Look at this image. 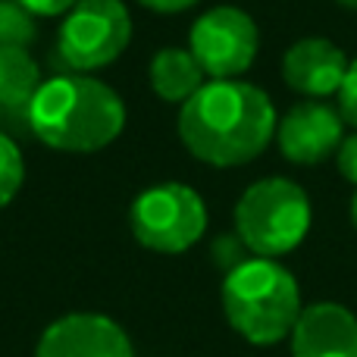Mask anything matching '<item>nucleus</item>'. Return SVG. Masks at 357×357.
<instances>
[{
    "label": "nucleus",
    "mask_w": 357,
    "mask_h": 357,
    "mask_svg": "<svg viewBox=\"0 0 357 357\" xmlns=\"http://www.w3.org/2000/svg\"><path fill=\"white\" fill-rule=\"evenodd\" d=\"M270 94L241 79H210L178 110V138L210 167H245L276 138Z\"/></svg>",
    "instance_id": "f257e3e1"
},
{
    "label": "nucleus",
    "mask_w": 357,
    "mask_h": 357,
    "mask_svg": "<svg viewBox=\"0 0 357 357\" xmlns=\"http://www.w3.org/2000/svg\"><path fill=\"white\" fill-rule=\"evenodd\" d=\"M126 129V104L107 82L85 73L44 79L29 104V132L60 154H94Z\"/></svg>",
    "instance_id": "f03ea898"
},
{
    "label": "nucleus",
    "mask_w": 357,
    "mask_h": 357,
    "mask_svg": "<svg viewBox=\"0 0 357 357\" xmlns=\"http://www.w3.org/2000/svg\"><path fill=\"white\" fill-rule=\"evenodd\" d=\"M222 310L241 339L251 345H276L289 339L301 317V289L282 264L270 257H248L226 273Z\"/></svg>",
    "instance_id": "7ed1b4c3"
},
{
    "label": "nucleus",
    "mask_w": 357,
    "mask_h": 357,
    "mask_svg": "<svg viewBox=\"0 0 357 357\" xmlns=\"http://www.w3.org/2000/svg\"><path fill=\"white\" fill-rule=\"evenodd\" d=\"M310 229V197L298 182L270 176L248 185L235 204V235L254 257L295 251Z\"/></svg>",
    "instance_id": "20e7f679"
},
{
    "label": "nucleus",
    "mask_w": 357,
    "mask_h": 357,
    "mask_svg": "<svg viewBox=\"0 0 357 357\" xmlns=\"http://www.w3.org/2000/svg\"><path fill=\"white\" fill-rule=\"evenodd\" d=\"M132 41V16L123 0H79L56 31V56L66 73L110 66Z\"/></svg>",
    "instance_id": "39448f33"
},
{
    "label": "nucleus",
    "mask_w": 357,
    "mask_h": 357,
    "mask_svg": "<svg viewBox=\"0 0 357 357\" xmlns=\"http://www.w3.org/2000/svg\"><path fill=\"white\" fill-rule=\"evenodd\" d=\"M129 226L138 245L157 254H182L207 229V207L195 188L182 182H163L144 188L132 201Z\"/></svg>",
    "instance_id": "423d86ee"
},
{
    "label": "nucleus",
    "mask_w": 357,
    "mask_h": 357,
    "mask_svg": "<svg viewBox=\"0 0 357 357\" xmlns=\"http://www.w3.org/2000/svg\"><path fill=\"white\" fill-rule=\"evenodd\" d=\"M257 47V25L238 6H213L188 31V50L210 79H238L251 69Z\"/></svg>",
    "instance_id": "0eeeda50"
},
{
    "label": "nucleus",
    "mask_w": 357,
    "mask_h": 357,
    "mask_svg": "<svg viewBox=\"0 0 357 357\" xmlns=\"http://www.w3.org/2000/svg\"><path fill=\"white\" fill-rule=\"evenodd\" d=\"M345 142V119L326 100H301L276 123V144L298 167L323 163Z\"/></svg>",
    "instance_id": "6e6552de"
},
{
    "label": "nucleus",
    "mask_w": 357,
    "mask_h": 357,
    "mask_svg": "<svg viewBox=\"0 0 357 357\" xmlns=\"http://www.w3.org/2000/svg\"><path fill=\"white\" fill-rule=\"evenodd\" d=\"M35 357H135L126 329L104 314H69L44 329Z\"/></svg>",
    "instance_id": "1a4fd4ad"
},
{
    "label": "nucleus",
    "mask_w": 357,
    "mask_h": 357,
    "mask_svg": "<svg viewBox=\"0 0 357 357\" xmlns=\"http://www.w3.org/2000/svg\"><path fill=\"white\" fill-rule=\"evenodd\" d=\"M348 56L329 38H301L282 56V79L291 91L310 100H323L339 94L348 75Z\"/></svg>",
    "instance_id": "9d476101"
},
{
    "label": "nucleus",
    "mask_w": 357,
    "mask_h": 357,
    "mask_svg": "<svg viewBox=\"0 0 357 357\" xmlns=\"http://www.w3.org/2000/svg\"><path fill=\"white\" fill-rule=\"evenodd\" d=\"M289 339L291 357H357V317L335 301L310 304Z\"/></svg>",
    "instance_id": "9b49d317"
},
{
    "label": "nucleus",
    "mask_w": 357,
    "mask_h": 357,
    "mask_svg": "<svg viewBox=\"0 0 357 357\" xmlns=\"http://www.w3.org/2000/svg\"><path fill=\"white\" fill-rule=\"evenodd\" d=\"M41 82V66L29 50L0 44V107L13 116L16 129H29V104Z\"/></svg>",
    "instance_id": "f8f14e48"
},
{
    "label": "nucleus",
    "mask_w": 357,
    "mask_h": 357,
    "mask_svg": "<svg viewBox=\"0 0 357 357\" xmlns=\"http://www.w3.org/2000/svg\"><path fill=\"white\" fill-rule=\"evenodd\" d=\"M151 88L167 104H185L204 88V69L185 47H160L148 69Z\"/></svg>",
    "instance_id": "ddd939ff"
},
{
    "label": "nucleus",
    "mask_w": 357,
    "mask_h": 357,
    "mask_svg": "<svg viewBox=\"0 0 357 357\" xmlns=\"http://www.w3.org/2000/svg\"><path fill=\"white\" fill-rule=\"evenodd\" d=\"M38 16H31L19 0H0V44L3 47H25L38 41Z\"/></svg>",
    "instance_id": "4468645a"
},
{
    "label": "nucleus",
    "mask_w": 357,
    "mask_h": 357,
    "mask_svg": "<svg viewBox=\"0 0 357 357\" xmlns=\"http://www.w3.org/2000/svg\"><path fill=\"white\" fill-rule=\"evenodd\" d=\"M22 182H25L22 151L6 132H0V207H6L19 195Z\"/></svg>",
    "instance_id": "2eb2a0df"
},
{
    "label": "nucleus",
    "mask_w": 357,
    "mask_h": 357,
    "mask_svg": "<svg viewBox=\"0 0 357 357\" xmlns=\"http://www.w3.org/2000/svg\"><path fill=\"white\" fill-rule=\"evenodd\" d=\"M248 254H251V251L245 248V241H241L238 235H222V238H216V245H213V257H216V264L226 266V273H229V270H235L238 264H245Z\"/></svg>",
    "instance_id": "dca6fc26"
},
{
    "label": "nucleus",
    "mask_w": 357,
    "mask_h": 357,
    "mask_svg": "<svg viewBox=\"0 0 357 357\" xmlns=\"http://www.w3.org/2000/svg\"><path fill=\"white\" fill-rule=\"evenodd\" d=\"M339 113L348 126L357 129V60H351L345 82H342V88H339Z\"/></svg>",
    "instance_id": "f3484780"
},
{
    "label": "nucleus",
    "mask_w": 357,
    "mask_h": 357,
    "mask_svg": "<svg viewBox=\"0 0 357 357\" xmlns=\"http://www.w3.org/2000/svg\"><path fill=\"white\" fill-rule=\"evenodd\" d=\"M335 167H339V173L345 176L348 182L357 185V132L339 144V151H335Z\"/></svg>",
    "instance_id": "a211bd4d"
},
{
    "label": "nucleus",
    "mask_w": 357,
    "mask_h": 357,
    "mask_svg": "<svg viewBox=\"0 0 357 357\" xmlns=\"http://www.w3.org/2000/svg\"><path fill=\"white\" fill-rule=\"evenodd\" d=\"M31 16H66L79 0H19Z\"/></svg>",
    "instance_id": "6ab92c4d"
},
{
    "label": "nucleus",
    "mask_w": 357,
    "mask_h": 357,
    "mask_svg": "<svg viewBox=\"0 0 357 357\" xmlns=\"http://www.w3.org/2000/svg\"><path fill=\"white\" fill-rule=\"evenodd\" d=\"M138 3L154 13H182V10H188V6H195L197 0H138Z\"/></svg>",
    "instance_id": "aec40b11"
},
{
    "label": "nucleus",
    "mask_w": 357,
    "mask_h": 357,
    "mask_svg": "<svg viewBox=\"0 0 357 357\" xmlns=\"http://www.w3.org/2000/svg\"><path fill=\"white\" fill-rule=\"evenodd\" d=\"M351 222H354V229H357V191H354V197H351Z\"/></svg>",
    "instance_id": "412c9836"
},
{
    "label": "nucleus",
    "mask_w": 357,
    "mask_h": 357,
    "mask_svg": "<svg viewBox=\"0 0 357 357\" xmlns=\"http://www.w3.org/2000/svg\"><path fill=\"white\" fill-rule=\"evenodd\" d=\"M6 119H13V116L3 110V107H0V132H3V123H6Z\"/></svg>",
    "instance_id": "4be33fe9"
},
{
    "label": "nucleus",
    "mask_w": 357,
    "mask_h": 357,
    "mask_svg": "<svg viewBox=\"0 0 357 357\" xmlns=\"http://www.w3.org/2000/svg\"><path fill=\"white\" fill-rule=\"evenodd\" d=\"M335 3H342V6H348V10H357V0H335Z\"/></svg>",
    "instance_id": "5701e85b"
}]
</instances>
